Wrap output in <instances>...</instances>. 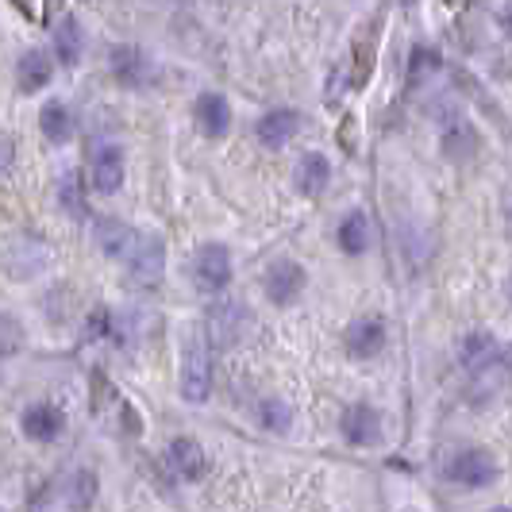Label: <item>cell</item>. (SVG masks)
Here are the masks:
<instances>
[{
	"instance_id": "obj_6",
	"label": "cell",
	"mask_w": 512,
	"mask_h": 512,
	"mask_svg": "<svg viewBox=\"0 0 512 512\" xmlns=\"http://www.w3.org/2000/svg\"><path fill=\"white\" fill-rule=\"evenodd\" d=\"M301 289H305V270H301L297 262L278 258V262L266 270V297H270L274 305H293Z\"/></svg>"
},
{
	"instance_id": "obj_2",
	"label": "cell",
	"mask_w": 512,
	"mask_h": 512,
	"mask_svg": "<svg viewBox=\"0 0 512 512\" xmlns=\"http://www.w3.org/2000/svg\"><path fill=\"white\" fill-rule=\"evenodd\" d=\"M193 282H197V289H205V293H220V289L231 282L228 247H220V243L201 247L197 258H193Z\"/></svg>"
},
{
	"instance_id": "obj_4",
	"label": "cell",
	"mask_w": 512,
	"mask_h": 512,
	"mask_svg": "<svg viewBox=\"0 0 512 512\" xmlns=\"http://www.w3.org/2000/svg\"><path fill=\"white\" fill-rule=\"evenodd\" d=\"M247 316L251 312L243 305H235V301H216L208 308V339L220 343V347H231L247 328Z\"/></svg>"
},
{
	"instance_id": "obj_8",
	"label": "cell",
	"mask_w": 512,
	"mask_h": 512,
	"mask_svg": "<svg viewBox=\"0 0 512 512\" xmlns=\"http://www.w3.org/2000/svg\"><path fill=\"white\" fill-rule=\"evenodd\" d=\"M455 482H462V486H486V482H493L497 478V459L489 455V451H462L459 459L451 462V470H447Z\"/></svg>"
},
{
	"instance_id": "obj_18",
	"label": "cell",
	"mask_w": 512,
	"mask_h": 512,
	"mask_svg": "<svg viewBox=\"0 0 512 512\" xmlns=\"http://www.w3.org/2000/svg\"><path fill=\"white\" fill-rule=\"evenodd\" d=\"M170 462L181 478H201L205 474V451L193 439H174L170 443Z\"/></svg>"
},
{
	"instance_id": "obj_23",
	"label": "cell",
	"mask_w": 512,
	"mask_h": 512,
	"mask_svg": "<svg viewBox=\"0 0 512 512\" xmlns=\"http://www.w3.org/2000/svg\"><path fill=\"white\" fill-rule=\"evenodd\" d=\"M262 424L274 428V432H285V428H289V409H285V405H274V401L262 405Z\"/></svg>"
},
{
	"instance_id": "obj_14",
	"label": "cell",
	"mask_w": 512,
	"mask_h": 512,
	"mask_svg": "<svg viewBox=\"0 0 512 512\" xmlns=\"http://www.w3.org/2000/svg\"><path fill=\"white\" fill-rule=\"evenodd\" d=\"M343 436L351 439V443H378L382 439V424H378V412L366 409V405H355V409L343 416Z\"/></svg>"
},
{
	"instance_id": "obj_19",
	"label": "cell",
	"mask_w": 512,
	"mask_h": 512,
	"mask_svg": "<svg viewBox=\"0 0 512 512\" xmlns=\"http://www.w3.org/2000/svg\"><path fill=\"white\" fill-rule=\"evenodd\" d=\"M51 58H47V54L43 51H27L24 58H20V89H24V93H35V89H43V85H47V81H51Z\"/></svg>"
},
{
	"instance_id": "obj_15",
	"label": "cell",
	"mask_w": 512,
	"mask_h": 512,
	"mask_svg": "<svg viewBox=\"0 0 512 512\" xmlns=\"http://www.w3.org/2000/svg\"><path fill=\"white\" fill-rule=\"evenodd\" d=\"M39 131H43L51 143H66V139H70V131H74V116H70V108H66L62 101L43 104V112H39Z\"/></svg>"
},
{
	"instance_id": "obj_22",
	"label": "cell",
	"mask_w": 512,
	"mask_h": 512,
	"mask_svg": "<svg viewBox=\"0 0 512 512\" xmlns=\"http://www.w3.org/2000/svg\"><path fill=\"white\" fill-rule=\"evenodd\" d=\"M93 493H97V482H93V474H77V478H74V509H89Z\"/></svg>"
},
{
	"instance_id": "obj_12",
	"label": "cell",
	"mask_w": 512,
	"mask_h": 512,
	"mask_svg": "<svg viewBox=\"0 0 512 512\" xmlns=\"http://www.w3.org/2000/svg\"><path fill=\"white\" fill-rule=\"evenodd\" d=\"M197 128L205 131V135H212V139L228 135L231 108H228V101H224L220 93H205V97L197 101Z\"/></svg>"
},
{
	"instance_id": "obj_16",
	"label": "cell",
	"mask_w": 512,
	"mask_h": 512,
	"mask_svg": "<svg viewBox=\"0 0 512 512\" xmlns=\"http://www.w3.org/2000/svg\"><path fill=\"white\" fill-rule=\"evenodd\" d=\"M62 412L54 409V405H35V409L24 412V432L31 439H54L62 432Z\"/></svg>"
},
{
	"instance_id": "obj_17",
	"label": "cell",
	"mask_w": 512,
	"mask_h": 512,
	"mask_svg": "<svg viewBox=\"0 0 512 512\" xmlns=\"http://www.w3.org/2000/svg\"><path fill=\"white\" fill-rule=\"evenodd\" d=\"M81 24H77L74 16H66L62 24L54 27V54H58V62L62 66H77V58H81Z\"/></svg>"
},
{
	"instance_id": "obj_28",
	"label": "cell",
	"mask_w": 512,
	"mask_h": 512,
	"mask_svg": "<svg viewBox=\"0 0 512 512\" xmlns=\"http://www.w3.org/2000/svg\"><path fill=\"white\" fill-rule=\"evenodd\" d=\"M493 512H512V509H493Z\"/></svg>"
},
{
	"instance_id": "obj_1",
	"label": "cell",
	"mask_w": 512,
	"mask_h": 512,
	"mask_svg": "<svg viewBox=\"0 0 512 512\" xmlns=\"http://www.w3.org/2000/svg\"><path fill=\"white\" fill-rule=\"evenodd\" d=\"M89 178L97 193H120L124 185V154L108 139H93L89 147Z\"/></svg>"
},
{
	"instance_id": "obj_26",
	"label": "cell",
	"mask_w": 512,
	"mask_h": 512,
	"mask_svg": "<svg viewBox=\"0 0 512 512\" xmlns=\"http://www.w3.org/2000/svg\"><path fill=\"white\" fill-rule=\"evenodd\" d=\"M16 4H20V12H24V16H35V8H31V0H16Z\"/></svg>"
},
{
	"instance_id": "obj_13",
	"label": "cell",
	"mask_w": 512,
	"mask_h": 512,
	"mask_svg": "<svg viewBox=\"0 0 512 512\" xmlns=\"http://www.w3.org/2000/svg\"><path fill=\"white\" fill-rule=\"evenodd\" d=\"M112 77L120 81V85H147V77H151V66H147V58L135 51V47H116L112 51Z\"/></svg>"
},
{
	"instance_id": "obj_25",
	"label": "cell",
	"mask_w": 512,
	"mask_h": 512,
	"mask_svg": "<svg viewBox=\"0 0 512 512\" xmlns=\"http://www.w3.org/2000/svg\"><path fill=\"white\" fill-rule=\"evenodd\" d=\"M4 351H16V320H4Z\"/></svg>"
},
{
	"instance_id": "obj_10",
	"label": "cell",
	"mask_w": 512,
	"mask_h": 512,
	"mask_svg": "<svg viewBox=\"0 0 512 512\" xmlns=\"http://www.w3.org/2000/svg\"><path fill=\"white\" fill-rule=\"evenodd\" d=\"M382 347H385V324L382 320L366 316V320H355V324L347 328V351H351L355 359H374Z\"/></svg>"
},
{
	"instance_id": "obj_7",
	"label": "cell",
	"mask_w": 512,
	"mask_h": 512,
	"mask_svg": "<svg viewBox=\"0 0 512 512\" xmlns=\"http://www.w3.org/2000/svg\"><path fill=\"white\" fill-rule=\"evenodd\" d=\"M297 131H301V116L293 108H274V112H266L258 120V143L270 147V151H282Z\"/></svg>"
},
{
	"instance_id": "obj_21",
	"label": "cell",
	"mask_w": 512,
	"mask_h": 512,
	"mask_svg": "<svg viewBox=\"0 0 512 512\" xmlns=\"http://www.w3.org/2000/svg\"><path fill=\"white\" fill-rule=\"evenodd\" d=\"M493 355V339H486V335H470L466 339V347H462V362H482V359H489Z\"/></svg>"
},
{
	"instance_id": "obj_5",
	"label": "cell",
	"mask_w": 512,
	"mask_h": 512,
	"mask_svg": "<svg viewBox=\"0 0 512 512\" xmlns=\"http://www.w3.org/2000/svg\"><path fill=\"white\" fill-rule=\"evenodd\" d=\"M128 270L139 285L162 282V270H166V247H162V239H158V235H143V239H139L135 255L128 258Z\"/></svg>"
},
{
	"instance_id": "obj_3",
	"label": "cell",
	"mask_w": 512,
	"mask_h": 512,
	"mask_svg": "<svg viewBox=\"0 0 512 512\" xmlns=\"http://www.w3.org/2000/svg\"><path fill=\"white\" fill-rule=\"evenodd\" d=\"M208 389H212V359H208V347L201 339L189 343L185 359H181V393L189 401H205Z\"/></svg>"
},
{
	"instance_id": "obj_9",
	"label": "cell",
	"mask_w": 512,
	"mask_h": 512,
	"mask_svg": "<svg viewBox=\"0 0 512 512\" xmlns=\"http://www.w3.org/2000/svg\"><path fill=\"white\" fill-rule=\"evenodd\" d=\"M139 231L128 228V224H120V220H101L97 224V243H101V251L108 258H120V262H128L135 255V247H139Z\"/></svg>"
},
{
	"instance_id": "obj_11",
	"label": "cell",
	"mask_w": 512,
	"mask_h": 512,
	"mask_svg": "<svg viewBox=\"0 0 512 512\" xmlns=\"http://www.w3.org/2000/svg\"><path fill=\"white\" fill-rule=\"evenodd\" d=\"M293 181H297V189L305 193V197H320L324 189H328V181H332V162L324 158V154H305L301 162H297V174H293Z\"/></svg>"
},
{
	"instance_id": "obj_20",
	"label": "cell",
	"mask_w": 512,
	"mask_h": 512,
	"mask_svg": "<svg viewBox=\"0 0 512 512\" xmlns=\"http://www.w3.org/2000/svg\"><path fill=\"white\" fill-rule=\"evenodd\" d=\"M366 243H370V220H366L362 212H351V216L339 224V247H343L347 255H362Z\"/></svg>"
},
{
	"instance_id": "obj_24",
	"label": "cell",
	"mask_w": 512,
	"mask_h": 512,
	"mask_svg": "<svg viewBox=\"0 0 512 512\" xmlns=\"http://www.w3.org/2000/svg\"><path fill=\"white\" fill-rule=\"evenodd\" d=\"M58 197H62V205L70 208V212H81V205H77V174H66V178H62V193H58Z\"/></svg>"
},
{
	"instance_id": "obj_27",
	"label": "cell",
	"mask_w": 512,
	"mask_h": 512,
	"mask_svg": "<svg viewBox=\"0 0 512 512\" xmlns=\"http://www.w3.org/2000/svg\"><path fill=\"white\" fill-rule=\"evenodd\" d=\"M509 297H512V278H509Z\"/></svg>"
}]
</instances>
